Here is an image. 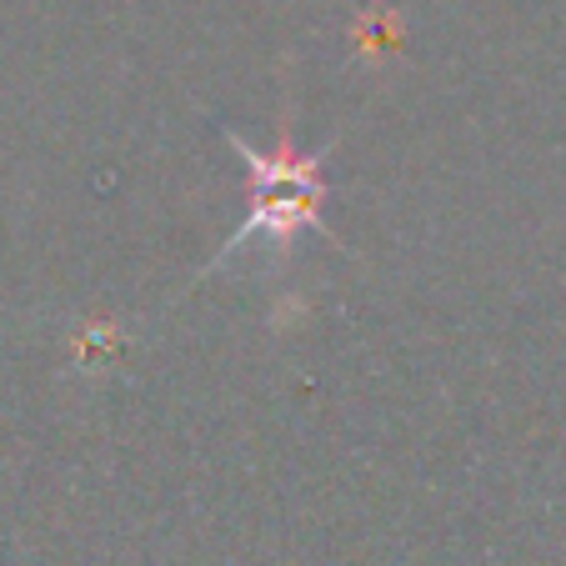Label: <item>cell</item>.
<instances>
[{"mask_svg": "<svg viewBox=\"0 0 566 566\" xmlns=\"http://www.w3.org/2000/svg\"><path fill=\"white\" fill-rule=\"evenodd\" d=\"M231 146L241 150L251 181H256V206H251V216L241 221L231 251L247 247L251 235H271V247H291V235L316 231L321 226V201H326L321 160L316 156H296L286 136H281V146L271 150V156L266 150H256V146H247V140H235V136H231Z\"/></svg>", "mask_w": 566, "mask_h": 566, "instance_id": "obj_1", "label": "cell"}]
</instances>
